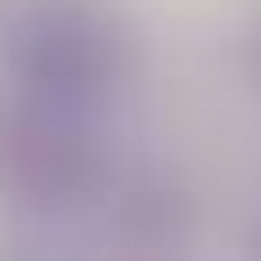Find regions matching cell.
<instances>
[{
    "label": "cell",
    "mask_w": 261,
    "mask_h": 261,
    "mask_svg": "<svg viewBox=\"0 0 261 261\" xmlns=\"http://www.w3.org/2000/svg\"><path fill=\"white\" fill-rule=\"evenodd\" d=\"M7 71L29 99L99 113L134 78V36L106 0H21L7 21Z\"/></svg>",
    "instance_id": "obj_1"
},
{
    "label": "cell",
    "mask_w": 261,
    "mask_h": 261,
    "mask_svg": "<svg viewBox=\"0 0 261 261\" xmlns=\"http://www.w3.org/2000/svg\"><path fill=\"white\" fill-rule=\"evenodd\" d=\"M113 191V155L92 127V113L49 106L14 92L0 106V198L21 212H85Z\"/></svg>",
    "instance_id": "obj_2"
},
{
    "label": "cell",
    "mask_w": 261,
    "mask_h": 261,
    "mask_svg": "<svg viewBox=\"0 0 261 261\" xmlns=\"http://www.w3.org/2000/svg\"><path fill=\"white\" fill-rule=\"evenodd\" d=\"M247 78H254V92H261V14L247 21Z\"/></svg>",
    "instance_id": "obj_3"
},
{
    "label": "cell",
    "mask_w": 261,
    "mask_h": 261,
    "mask_svg": "<svg viewBox=\"0 0 261 261\" xmlns=\"http://www.w3.org/2000/svg\"><path fill=\"white\" fill-rule=\"evenodd\" d=\"M254 247H261V226H254Z\"/></svg>",
    "instance_id": "obj_4"
}]
</instances>
